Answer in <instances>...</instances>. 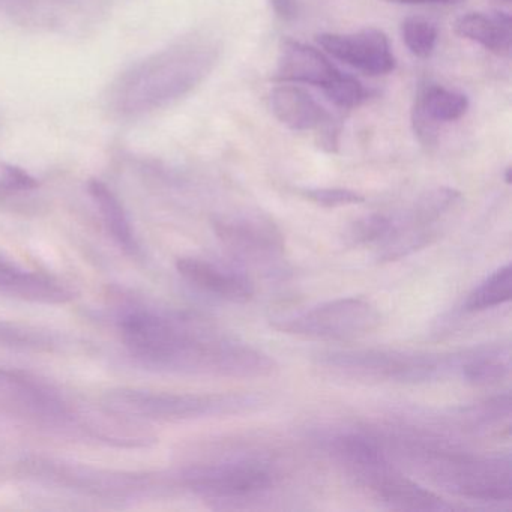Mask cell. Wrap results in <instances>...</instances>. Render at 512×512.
<instances>
[{
	"mask_svg": "<svg viewBox=\"0 0 512 512\" xmlns=\"http://www.w3.org/2000/svg\"><path fill=\"white\" fill-rule=\"evenodd\" d=\"M118 328L130 355L154 370L257 379L277 368L266 353L181 314L131 307L122 311Z\"/></svg>",
	"mask_w": 512,
	"mask_h": 512,
	"instance_id": "cell-1",
	"label": "cell"
},
{
	"mask_svg": "<svg viewBox=\"0 0 512 512\" xmlns=\"http://www.w3.org/2000/svg\"><path fill=\"white\" fill-rule=\"evenodd\" d=\"M179 275L197 290L224 301L245 304L254 295V286L244 274L220 268L196 257H182L176 262Z\"/></svg>",
	"mask_w": 512,
	"mask_h": 512,
	"instance_id": "cell-14",
	"label": "cell"
},
{
	"mask_svg": "<svg viewBox=\"0 0 512 512\" xmlns=\"http://www.w3.org/2000/svg\"><path fill=\"white\" fill-rule=\"evenodd\" d=\"M497 4H502V5H509L511 4V0H496Z\"/></svg>",
	"mask_w": 512,
	"mask_h": 512,
	"instance_id": "cell-29",
	"label": "cell"
},
{
	"mask_svg": "<svg viewBox=\"0 0 512 512\" xmlns=\"http://www.w3.org/2000/svg\"><path fill=\"white\" fill-rule=\"evenodd\" d=\"M178 478L181 487L215 502L257 496L268 491L275 482L274 470L259 458L193 464L182 470Z\"/></svg>",
	"mask_w": 512,
	"mask_h": 512,
	"instance_id": "cell-9",
	"label": "cell"
},
{
	"mask_svg": "<svg viewBox=\"0 0 512 512\" xmlns=\"http://www.w3.org/2000/svg\"><path fill=\"white\" fill-rule=\"evenodd\" d=\"M263 398L254 394H188L148 389L116 388L103 395V406L133 421L182 422L241 415L259 409Z\"/></svg>",
	"mask_w": 512,
	"mask_h": 512,
	"instance_id": "cell-4",
	"label": "cell"
},
{
	"mask_svg": "<svg viewBox=\"0 0 512 512\" xmlns=\"http://www.w3.org/2000/svg\"><path fill=\"white\" fill-rule=\"evenodd\" d=\"M455 34L473 41L497 56H509L512 49V19L509 13H470L454 25Z\"/></svg>",
	"mask_w": 512,
	"mask_h": 512,
	"instance_id": "cell-18",
	"label": "cell"
},
{
	"mask_svg": "<svg viewBox=\"0 0 512 512\" xmlns=\"http://www.w3.org/2000/svg\"><path fill=\"white\" fill-rule=\"evenodd\" d=\"M0 293L34 304L62 305L76 298L64 281L40 272L25 271L0 257Z\"/></svg>",
	"mask_w": 512,
	"mask_h": 512,
	"instance_id": "cell-16",
	"label": "cell"
},
{
	"mask_svg": "<svg viewBox=\"0 0 512 512\" xmlns=\"http://www.w3.org/2000/svg\"><path fill=\"white\" fill-rule=\"evenodd\" d=\"M404 44L416 58H430L436 49L437 29L433 23L421 17H410L401 25Z\"/></svg>",
	"mask_w": 512,
	"mask_h": 512,
	"instance_id": "cell-24",
	"label": "cell"
},
{
	"mask_svg": "<svg viewBox=\"0 0 512 512\" xmlns=\"http://www.w3.org/2000/svg\"><path fill=\"white\" fill-rule=\"evenodd\" d=\"M215 235L238 259L269 263L280 259L286 242L277 224L260 212H236L214 220Z\"/></svg>",
	"mask_w": 512,
	"mask_h": 512,
	"instance_id": "cell-10",
	"label": "cell"
},
{
	"mask_svg": "<svg viewBox=\"0 0 512 512\" xmlns=\"http://www.w3.org/2000/svg\"><path fill=\"white\" fill-rule=\"evenodd\" d=\"M89 194L94 199L107 230L118 242L119 247L124 248L127 253L136 254L139 251V245H137L127 211L118 196L98 179L89 182Z\"/></svg>",
	"mask_w": 512,
	"mask_h": 512,
	"instance_id": "cell-20",
	"label": "cell"
},
{
	"mask_svg": "<svg viewBox=\"0 0 512 512\" xmlns=\"http://www.w3.org/2000/svg\"><path fill=\"white\" fill-rule=\"evenodd\" d=\"M509 374V347L484 346L458 355V374L472 385L502 382Z\"/></svg>",
	"mask_w": 512,
	"mask_h": 512,
	"instance_id": "cell-19",
	"label": "cell"
},
{
	"mask_svg": "<svg viewBox=\"0 0 512 512\" xmlns=\"http://www.w3.org/2000/svg\"><path fill=\"white\" fill-rule=\"evenodd\" d=\"M380 322L382 314L373 302L365 298H340L274 317L272 326L299 337L347 341L371 334Z\"/></svg>",
	"mask_w": 512,
	"mask_h": 512,
	"instance_id": "cell-8",
	"label": "cell"
},
{
	"mask_svg": "<svg viewBox=\"0 0 512 512\" xmlns=\"http://www.w3.org/2000/svg\"><path fill=\"white\" fill-rule=\"evenodd\" d=\"M0 346L32 353L61 352L65 340L61 334L31 323L0 320Z\"/></svg>",
	"mask_w": 512,
	"mask_h": 512,
	"instance_id": "cell-21",
	"label": "cell"
},
{
	"mask_svg": "<svg viewBox=\"0 0 512 512\" xmlns=\"http://www.w3.org/2000/svg\"><path fill=\"white\" fill-rule=\"evenodd\" d=\"M322 370L341 379L374 383H427L458 373V355L400 350H340L317 358Z\"/></svg>",
	"mask_w": 512,
	"mask_h": 512,
	"instance_id": "cell-5",
	"label": "cell"
},
{
	"mask_svg": "<svg viewBox=\"0 0 512 512\" xmlns=\"http://www.w3.org/2000/svg\"><path fill=\"white\" fill-rule=\"evenodd\" d=\"M412 460L434 484L449 493L484 502H503L512 497L509 457H479L442 449H410Z\"/></svg>",
	"mask_w": 512,
	"mask_h": 512,
	"instance_id": "cell-6",
	"label": "cell"
},
{
	"mask_svg": "<svg viewBox=\"0 0 512 512\" xmlns=\"http://www.w3.org/2000/svg\"><path fill=\"white\" fill-rule=\"evenodd\" d=\"M398 5H457L463 0H386Z\"/></svg>",
	"mask_w": 512,
	"mask_h": 512,
	"instance_id": "cell-28",
	"label": "cell"
},
{
	"mask_svg": "<svg viewBox=\"0 0 512 512\" xmlns=\"http://www.w3.org/2000/svg\"><path fill=\"white\" fill-rule=\"evenodd\" d=\"M329 454L359 487L376 494L398 472L379 443L364 434L347 433L329 442Z\"/></svg>",
	"mask_w": 512,
	"mask_h": 512,
	"instance_id": "cell-11",
	"label": "cell"
},
{
	"mask_svg": "<svg viewBox=\"0 0 512 512\" xmlns=\"http://www.w3.org/2000/svg\"><path fill=\"white\" fill-rule=\"evenodd\" d=\"M275 16L283 22H292L298 16V4L296 0H269Z\"/></svg>",
	"mask_w": 512,
	"mask_h": 512,
	"instance_id": "cell-27",
	"label": "cell"
},
{
	"mask_svg": "<svg viewBox=\"0 0 512 512\" xmlns=\"http://www.w3.org/2000/svg\"><path fill=\"white\" fill-rule=\"evenodd\" d=\"M394 227V217L383 214H371L353 221L344 232V244L347 247H362L385 241Z\"/></svg>",
	"mask_w": 512,
	"mask_h": 512,
	"instance_id": "cell-23",
	"label": "cell"
},
{
	"mask_svg": "<svg viewBox=\"0 0 512 512\" xmlns=\"http://www.w3.org/2000/svg\"><path fill=\"white\" fill-rule=\"evenodd\" d=\"M220 56V43L211 35H190L121 74L110 88V110L134 119L164 109L202 85Z\"/></svg>",
	"mask_w": 512,
	"mask_h": 512,
	"instance_id": "cell-2",
	"label": "cell"
},
{
	"mask_svg": "<svg viewBox=\"0 0 512 512\" xmlns=\"http://www.w3.org/2000/svg\"><path fill=\"white\" fill-rule=\"evenodd\" d=\"M19 473L29 481L109 502L146 499L181 487L178 476L119 472L44 457L26 458L20 463Z\"/></svg>",
	"mask_w": 512,
	"mask_h": 512,
	"instance_id": "cell-3",
	"label": "cell"
},
{
	"mask_svg": "<svg viewBox=\"0 0 512 512\" xmlns=\"http://www.w3.org/2000/svg\"><path fill=\"white\" fill-rule=\"evenodd\" d=\"M304 199L323 206V208H341V206L359 205L365 197L349 188H304L299 191Z\"/></svg>",
	"mask_w": 512,
	"mask_h": 512,
	"instance_id": "cell-26",
	"label": "cell"
},
{
	"mask_svg": "<svg viewBox=\"0 0 512 512\" xmlns=\"http://www.w3.org/2000/svg\"><path fill=\"white\" fill-rule=\"evenodd\" d=\"M469 110V100L460 92L442 86L421 89L412 110L413 131L425 146L436 143L439 124H449L463 118Z\"/></svg>",
	"mask_w": 512,
	"mask_h": 512,
	"instance_id": "cell-13",
	"label": "cell"
},
{
	"mask_svg": "<svg viewBox=\"0 0 512 512\" xmlns=\"http://www.w3.org/2000/svg\"><path fill=\"white\" fill-rule=\"evenodd\" d=\"M275 118L293 131H319L332 118L304 89L278 86L271 92Z\"/></svg>",
	"mask_w": 512,
	"mask_h": 512,
	"instance_id": "cell-17",
	"label": "cell"
},
{
	"mask_svg": "<svg viewBox=\"0 0 512 512\" xmlns=\"http://www.w3.org/2000/svg\"><path fill=\"white\" fill-rule=\"evenodd\" d=\"M317 41L329 55L368 76H385L395 70L388 37L379 29H361L353 34H322Z\"/></svg>",
	"mask_w": 512,
	"mask_h": 512,
	"instance_id": "cell-12",
	"label": "cell"
},
{
	"mask_svg": "<svg viewBox=\"0 0 512 512\" xmlns=\"http://www.w3.org/2000/svg\"><path fill=\"white\" fill-rule=\"evenodd\" d=\"M512 298V266L511 263L488 275L467 296L464 310L469 313L490 310L506 304Z\"/></svg>",
	"mask_w": 512,
	"mask_h": 512,
	"instance_id": "cell-22",
	"label": "cell"
},
{
	"mask_svg": "<svg viewBox=\"0 0 512 512\" xmlns=\"http://www.w3.org/2000/svg\"><path fill=\"white\" fill-rule=\"evenodd\" d=\"M340 74L320 50L295 40L281 41L274 76L278 82L304 83L325 89Z\"/></svg>",
	"mask_w": 512,
	"mask_h": 512,
	"instance_id": "cell-15",
	"label": "cell"
},
{
	"mask_svg": "<svg viewBox=\"0 0 512 512\" xmlns=\"http://www.w3.org/2000/svg\"><path fill=\"white\" fill-rule=\"evenodd\" d=\"M0 410L32 427L77 431L85 436L91 413V409L67 400L49 383L7 368H0Z\"/></svg>",
	"mask_w": 512,
	"mask_h": 512,
	"instance_id": "cell-7",
	"label": "cell"
},
{
	"mask_svg": "<svg viewBox=\"0 0 512 512\" xmlns=\"http://www.w3.org/2000/svg\"><path fill=\"white\" fill-rule=\"evenodd\" d=\"M323 91L335 106L344 110L356 109L368 98V92L365 91L359 80L350 76H343V74H340Z\"/></svg>",
	"mask_w": 512,
	"mask_h": 512,
	"instance_id": "cell-25",
	"label": "cell"
}]
</instances>
